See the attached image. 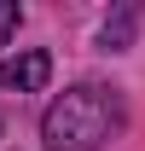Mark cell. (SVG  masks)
I'll use <instances>...</instances> for the list:
<instances>
[{"label":"cell","instance_id":"277c9868","mask_svg":"<svg viewBox=\"0 0 145 151\" xmlns=\"http://www.w3.org/2000/svg\"><path fill=\"white\" fill-rule=\"evenodd\" d=\"M18 23H23V6H18V0H0V47L18 35Z\"/></svg>","mask_w":145,"mask_h":151},{"label":"cell","instance_id":"6da1fadb","mask_svg":"<svg viewBox=\"0 0 145 151\" xmlns=\"http://www.w3.org/2000/svg\"><path fill=\"white\" fill-rule=\"evenodd\" d=\"M122 134V93H110L99 81L64 87L41 116V139L47 151H99Z\"/></svg>","mask_w":145,"mask_h":151},{"label":"cell","instance_id":"3957f363","mask_svg":"<svg viewBox=\"0 0 145 151\" xmlns=\"http://www.w3.org/2000/svg\"><path fill=\"white\" fill-rule=\"evenodd\" d=\"M134 18H139V6H122V12L105 23V47H110V52H122V47H128V35H134Z\"/></svg>","mask_w":145,"mask_h":151},{"label":"cell","instance_id":"7a4b0ae2","mask_svg":"<svg viewBox=\"0 0 145 151\" xmlns=\"http://www.w3.org/2000/svg\"><path fill=\"white\" fill-rule=\"evenodd\" d=\"M52 76V58L41 52H18V58H0V87H18V93H41Z\"/></svg>","mask_w":145,"mask_h":151}]
</instances>
